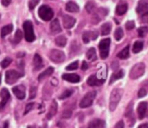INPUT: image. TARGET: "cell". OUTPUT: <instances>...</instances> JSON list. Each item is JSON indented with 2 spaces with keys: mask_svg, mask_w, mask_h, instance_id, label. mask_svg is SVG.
Listing matches in <instances>:
<instances>
[{
  "mask_svg": "<svg viewBox=\"0 0 148 128\" xmlns=\"http://www.w3.org/2000/svg\"><path fill=\"white\" fill-rule=\"evenodd\" d=\"M73 93H74V90H72V89H67V90H65V91L60 95L59 99H60V100H65V99L70 97V96L73 94Z\"/></svg>",
  "mask_w": 148,
  "mask_h": 128,
  "instance_id": "cell-35",
  "label": "cell"
},
{
  "mask_svg": "<svg viewBox=\"0 0 148 128\" xmlns=\"http://www.w3.org/2000/svg\"><path fill=\"white\" fill-rule=\"evenodd\" d=\"M62 79L67 81L72 82V83H77L81 80L80 76L76 74H63Z\"/></svg>",
  "mask_w": 148,
  "mask_h": 128,
  "instance_id": "cell-17",
  "label": "cell"
},
{
  "mask_svg": "<svg viewBox=\"0 0 148 128\" xmlns=\"http://www.w3.org/2000/svg\"><path fill=\"white\" fill-rule=\"evenodd\" d=\"M22 37H23V33L20 29H17L15 33V36H14V43H18L21 40H22Z\"/></svg>",
  "mask_w": 148,
  "mask_h": 128,
  "instance_id": "cell-37",
  "label": "cell"
},
{
  "mask_svg": "<svg viewBox=\"0 0 148 128\" xmlns=\"http://www.w3.org/2000/svg\"><path fill=\"white\" fill-rule=\"evenodd\" d=\"M65 9H66L67 11L72 12V13H76V12H78L80 10V8H79L78 4L76 3H75V2H72V1L68 2L66 3Z\"/></svg>",
  "mask_w": 148,
  "mask_h": 128,
  "instance_id": "cell-20",
  "label": "cell"
},
{
  "mask_svg": "<svg viewBox=\"0 0 148 128\" xmlns=\"http://www.w3.org/2000/svg\"><path fill=\"white\" fill-rule=\"evenodd\" d=\"M129 49H130L129 45L126 46V47H125V48L121 51V52H119V53H118L117 56H118L120 59H122V60L128 58V57H129Z\"/></svg>",
  "mask_w": 148,
  "mask_h": 128,
  "instance_id": "cell-26",
  "label": "cell"
},
{
  "mask_svg": "<svg viewBox=\"0 0 148 128\" xmlns=\"http://www.w3.org/2000/svg\"><path fill=\"white\" fill-rule=\"evenodd\" d=\"M108 10H107L105 8H99L96 10L95 16H93V23H99L101 20H102V18L104 16H106L108 15Z\"/></svg>",
  "mask_w": 148,
  "mask_h": 128,
  "instance_id": "cell-10",
  "label": "cell"
},
{
  "mask_svg": "<svg viewBox=\"0 0 148 128\" xmlns=\"http://www.w3.org/2000/svg\"><path fill=\"white\" fill-rule=\"evenodd\" d=\"M20 77H21V74L16 70H8L5 73V81L9 85L15 83Z\"/></svg>",
  "mask_w": 148,
  "mask_h": 128,
  "instance_id": "cell-8",
  "label": "cell"
},
{
  "mask_svg": "<svg viewBox=\"0 0 148 128\" xmlns=\"http://www.w3.org/2000/svg\"><path fill=\"white\" fill-rule=\"evenodd\" d=\"M33 106H34V103H29V104H27V106L25 107V110H24V114H27L32 109Z\"/></svg>",
  "mask_w": 148,
  "mask_h": 128,
  "instance_id": "cell-45",
  "label": "cell"
},
{
  "mask_svg": "<svg viewBox=\"0 0 148 128\" xmlns=\"http://www.w3.org/2000/svg\"><path fill=\"white\" fill-rule=\"evenodd\" d=\"M104 81H105L100 80L96 75H93L89 76V78H88V81H87V83H88L89 86L94 87V86H101V84H103Z\"/></svg>",
  "mask_w": 148,
  "mask_h": 128,
  "instance_id": "cell-18",
  "label": "cell"
},
{
  "mask_svg": "<svg viewBox=\"0 0 148 128\" xmlns=\"http://www.w3.org/2000/svg\"><path fill=\"white\" fill-rule=\"evenodd\" d=\"M49 58L52 62L56 63H61L65 61V54L59 49H52L49 53Z\"/></svg>",
  "mask_w": 148,
  "mask_h": 128,
  "instance_id": "cell-7",
  "label": "cell"
},
{
  "mask_svg": "<svg viewBox=\"0 0 148 128\" xmlns=\"http://www.w3.org/2000/svg\"><path fill=\"white\" fill-rule=\"evenodd\" d=\"M78 66H79V63H78V61H76V62H72L69 66H67L66 67V69L67 70H75V69L78 68Z\"/></svg>",
  "mask_w": 148,
  "mask_h": 128,
  "instance_id": "cell-39",
  "label": "cell"
},
{
  "mask_svg": "<svg viewBox=\"0 0 148 128\" xmlns=\"http://www.w3.org/2000/svg\"><path fill=\"white\" fill-rule=\"evenodd\" d=\"M76 20L71 16H69V15H64L62 16V23H63V26L65 29H71L73 28V26L75 25Z\"/></svg>",
  "mask_w": 148,
  "mask_h": 128,
  "instance_id": "cell-12",
  "label": "cell"
},
{
  "mask_svg": "<svg viewBox=\"0 0 148 128\" xmlns=\"http://www.w3.org/2000/svg\"><path fill=\"white\" fill-rule=\"evenodd\" d=\"M0 83H1V75H0Z\"/></svg>",
  "mask_w": 148,
  "mask_h": 128,
  "instance_id": "cell-52",
  "label": "cell"
},
{
  "mask_svg": "<svg viewBox=\"0 0 148 128\" xmlns=\"http://www.w3.org/2000/svg\"><path fill=\"white\" fill-rule=\"evenodd\" d=\"M147 94V91L145 88H140L139 90V93H138V97L142 98V97H145Z\"/></svg>",
  "mask_w": 148,
  "mask_h": 128,
  "instance_id": "cell-44",
  "label": "cell"
},
{
  "mask_svg": "<svg viewBox=\"0 0 148 128\" xmlns=\"http://www.w3.org/2000/svg\"><path fill=\"white\" fill-rule=\"evenodd\" d=\"M111 44V39L106 38L101 41L99 43V49H100V55L101 59H106L109 55V47Z\"/></svg>",
  "mask_w": 148,
  "mask_h": 128,
  "instance_id": "cell-5",
  "label": "cell"
},
{
  "mask_svg": "<svg viewBox=\"0 0 148 128\" xmlns=\"http://www.w3.org/2000/svg\"><path fill=\"white\" fill-rule=\"evenodd\" d=\"M127 9H128V5L126 2H123V1L120 2L116 6L115 13L117 16H122L127 11Z\"/></svg>",
  "mask_w": 148,
  "mask_h": 128,
  "instance_id": "cell-14",
  "label": "cell"
},
{
  "mask_svg": "<svg viewBox=\"0 0 148 128\" xmlns=\"http://www.w3.org/2000/svg\"><path fill=\"white\" fill-rule=\"evenodd\" d=\"M147 102H140L138 106V108H137V113H138V116H139V119L140 120H142L145 115H146V113H147Z\"/></svg>",
  "mask_w": 148,
  "mask_h": 128,
  "instance_id": "cell-15",
  "label": "cell"
},
{
  "mask_svg": "<svg viewBox=\"0 0 148 128\" xmlns=\"http://www.w3.org/2000/svg\"><path fill=\"white\" fill-rule=\"evenodd\" d=\"M42 128H48V127H47V125H44V126H43V127Z\"/></svg>",
  "mask_w": 148,
  "mask_h": 128,
  "instance_id": "cell-51",
  "label": "cell"
},
{
  "mask_svg": "<svg viewBox=\"0 0 148 128\" xmlns=\"http://www.w3.org/2000/svg\"><path fill=\"white\" fill-rule=\"evenodd\" d=\"M125 125H124V121L123 120H120L119 122H117V124L115 125L114 128H124Z\"/></svg>",
  "mask_w": 148,
  "mask_h": 128,
  "instance_id": "cell-46",
  "label": "cell"
},
{
  "mask_svg": "<svg viewBox=\"0 0 148 128\" xmlns=\"http://www.w3.org/2000/svg\"><path fill=\"white\" fill-rule=\"evenodd\" d=\"M10 2H11V0H1V3H2V4L3 5V6H8L10 3Z\"/></svg>",
  "mask_w": 148,
  "mask_h": 128,
  "instance_id": "cell-48",
  "label": "cell"
},
{
  "mask_svg": "<svg viewBox=\"0 0 148 128\" xmlns=\"http://www.w3.org/2000/svg\"><path fill=\"white\" fill-rule=\"evenodd\" d=\"M102 124H103V122L101 120L96 119V120H94L91 122H89L88 128H101Z\"/></svg>",
  "mask_w": 148,
  "mask_h": 128,
  "instance_id": "cell-31",
  "label": "cell"
},
{
  "mask_svg": "<svg viewBox=\"0 0 148 128\" xmlns=\"http://www.w3.org/2000/svg\"><path fill=\"white\" fill-rule=\"evenodd\" d=\"M39 1L40 0H29V8L30 10H33L38 4Z\"/></svg>",
  "mask_w": 148,
  "mask_h": 128,
  "instance_id": "cell-43",
  "label": "cell"
},
{
  "mask_svg": "<svg viewBox=\"0 0 148 128\" xmlns=\"http://www.w3.org/2000/svg\"><path fill=\"white\" fill-rule=\"evenodd\" d=\"M85 9H86V10L88 11V13H92L93 11H94V10L95 9V1H93V0H90V1H88L87 3H86V5H85Z\"/></svg>",
  "mask_w": 148,
  "mask_h": 128,
  "instance_id": "cell-32",
  "label": "cell"
},
{
  "mask_svg": "<svg viewBox=\"0 0 148 128\" xmlns=\"http://www.w3.org/2000/svg\"><path fill=\"white\" fill-rule=\"evenodd\" d=\"M25 87L23 85L16 86L12 88V92L15 94V96L19 100H23L26 96V91Z\"/></svg>",
  "mask_w": 148,
  "mask_h": 128,
  "instance_id": "cell-9",
  "label": "cell"
},
{
  "mask_svg": "<svg viewBox=\"0 0 148 128\" xmlns=\"http://www.w3.org/2000/svg\"><path fill=\"white\" fill-rule=\"evenodd\" d=\"M148 33V27L147 26H142L138 29V35L140 37H144L147 35Z\"/></svg>",
  "mask_w": 148,
  "mask_h": 128,
  "instance_id": "cell-36",
  "label": "cell"
},
{
  "mask_svg": "<svg viewBox=\"0 0 148 128\" xmlns=\"http://www.w3.org/2000/svg\"><path fill=\"white\" fill-rule=\"evenodd\" d=\"M53 73H54V68H52V67L48 68L47 69H45L43 72H42V73L39 75V76H38V81H42V80H43V79H44V78H46L47 76L51 75Z\"/></svg>",
  "mask_w": 148,
  "mask_h": 128,
  "instance_id": "cell-25",
  "label": "cell"
},
{
  "mask_svg": "<svg viewBox=\"0 0 148 128\" xmlns=\"http://www.w3.org/2000/svg\"><path fill=\"white\" fill-rule=\"evenodd\" d=\"M123 76H124V71L121 70V69L119 70V71H117L116 73H114V74L111 75V78H110V80H109V84L112 85V84H113L114 81H116L117 80L123 78Z\"/></svg>",
  "mask_w": 148,
  "mask_h": 128,
  "instance_id": "cell-23",
  "label": "cell"
},
{
  "mask_svg": "<svg viewBox=\"0 0 148 128\" xmlns=\"http://www.w3.org/2000/svg\"><path fill=\"white\" fill-rule=\"evenodd\" d=\"M28 128H36L35 127H32V126H29V127H28Z\"/></svg>",
  "mask_w": 148,
  "mask_h": 128,
  "instance_id": "cell-50",
  "label": "cell"
},
{
  "mask_svg": "<svg viewBox=\"0 0 148 128\" xmlns=\"http://www.w3.org/2000/svg\"><path fill=\"white\" fill-rule=\"evenodd\" d=\"M88 68V64L87 63V62L83 61L82 62V70H87Z\"/></svg>",
  "mask_w": 148,
  "mask_h": 128,
  "instance_id": "cell-47",
  "label": "cell"
},
{
  "mask_svg": "<svg viewBox=\"0 0 148 128\" xmlns=\"http://www.w3.org/2000/svg\"><path fill=\"white\" fill-rule=\"evenodd\" d=\"M97 36H98V34L96 31H94V32L86 31L82 34V41L84 43H88L90 42V39L95 40Z\"/></svg>",
  "mask_w": 148,
  "mask_h": 128,
  "instance_id": "cell-16",
  "label": "cell"
},
{
  "mask_svg": "<svg viewBox=\"0 0 148 128\" xmlns=\"http://www.w3.org/2000/svg\"><path fill=\"white\" fill-rule=\"evenodd\" d=\"M123 95V90L121 88H114L110 94V98H109V110L111 112H114L119 102L121 101V98Z\"/></svg>",
  "mask_w": 148,
  "mask_h": 128,
  "instance_id": "cell-1",
  "label": "cell"
},
{
  "mask_svg": "<svg viewBox=\"0 0 148 128\" xmlns=\"http://www.w3.org/2000/svg\"><path fill=\"white\" fill-rule=\"evenodd\" d=\"M134 27H135V23H134V21L131 20V21L127 22V23H126V29H127V30H131V29H133Z\"/></svg>",
  "mask_w": 148,
  "mask_h": 128,
  "instance_id": "cell-41",
  "label": "cell"
},
{
  "mask_svg": "<svg viewBox=\"0 0 148 128\" xmlns=\"http://www.w3.org/2000/svg\"><path fill=\"white\" fill-rule=\"evenodd\" d=\"M11 62H12V59L10 58V57H6V58H4V59L1 62V66H2V68H7Z\"/></svg>",
  "mask_w": 148,
  "mask_h": 128,
  "instance_id": "cell-38",
  "label": "cell"
},
{
  "mask_svg": "<svg viewBox=\"0 0 148 128\" xmlns=\"http://www.w3.org/2000/svg\"><path fill=\"white\" fill-rule=\"evenodd\" d=\"M50 30L54 34L60 33L62 31V27L58 19H54L50 23Z\"/></svg>",
  "mask_w": 148,
  "mask_h": 128,
  "instance_id": "cell-19",
  "label": "cell"
},
{
  "mask_svg": "<svg viewBox=\"0 0 148 128\" xmlns=\"http://www.w3.org/2000/svg\"><path fill=\"white\" fill-rule=\"evenodd\" d=\"M71 116H72V111L71 110H69V109L63 111V113L62 114V117L63 119H69Z\"/></svg>",
  "mask_w": 148,
  "mask_h": 128,
  "instance_id": "cell-40",
  "label": "cell"
},
{
  "mask_svg": "<svg viewBox=\"0 0 148 128\" xmlns=\"http://www.w3.org/2000/svg\"><path fill=\"white\" fill-rule=\"evenodd\" d=\"M133 113H134V103L132 101V102L129 103V105L127 107V110H126V113H125V116L127 118H130L133 115Z\"/></svg>",
  "mask_w": 148,
  "mask_h": 128,
  "instance_id": "cell-33",
  "label": "cell"
},
{
  "mask_svg": "<svg viewBox=\"0 0 148 128\" xmlns=\"http://www.w3.org/2000/svg\"><path fill=\"white\" fill-rule=\"evenodd\" d=\"M111 29H112L111 23H105L101 27V33L102 36H107L111 32Z\"/></svg>",
  "mask_w": 148,
  "mask_h": 128,
  "instance_id": "cell-24",
  "label": "cell"
},
{
  "mask_svg": "<svg viewBox=\"0 0 148 128\" xmlns=\"http://www.w3.org/2000/svg\"><path fill=\"white\" fill-rule=\"evenodd\" d=\"M95 96H96L95 91H91V92L87 93L80 102V107L81 108H87V107H91L94 101H95Z\"/></svg>",
  "mask_w": 148,
  "mask_h": 128,
  "instance_id": "cell-6",
  "label": "cell"
},
{
  "mask_svg": "<svg viewBox=\"0 0 148 128\" xmlns=\"http://www.w3.org/2000/svg\"><path fill=\"white\" fill-rule=\"evenodd\" d=\"M86 56H87V58L89 61H95V60H96V50H95V48H90L88 50V52L86 54Z\"/></svg>",
  "mask_w": 148,
  "mask_h": 128,
  "instance_id": "cell-30",
  "label": "cell"
},
{
  "mask_svg": "<svg viewBox=\"0 0 148 128\" xmlns=\"http://www.w3.org/2000/svg\"><path fill=\"white\" fill-rule=\"evenodd\" d=\"M143 47H144V43L143 42L141 41H137L134 42V47H133V52L137 54V53H140L142 49H143Z\"/></svg>",
  "mask_w": 148,
  "mask_h": 128,
  "instance_id": "cell-29",
  "label": "cell"
},
{
  "mask_svg": "<svg viewBox=\"0 0 148 128\" xmlns=\"http://www.w3.org/2000/svg\"><path fill=\"white\" fill-rule=\"evenodd\" d=\"M124 36V31L121 28H117L114 32V38L116 41H120Z\"/></svg>",
  "mask_w": 148,
  "mask_h": 128,
  "instance_id": "cell-34",
  "label": "cell"
},
{
  "mask_svg": "<svg viewBox=\"0 0 148 128\" xmlns=\"http://www.w3.org/2000/svg\"><path fill=\"white\" fill-rule=\"evenodd\" d=\"M38 15L40 18L42 19L43 21H49L54 16V11L49 6L44 4V5L40 6L38 10Z\"/></svg>",
  "mask_w": 148,
  "mask_h": 128,
  "instance_id": "cell-3",
  "label": "cell"
},
{
  "mask_svg": "<svg viewBox=\"0 0 148 128\" xmlns=\"http://www.w3.org/2000/svg\"><path fill=\"white\" fill-rule=\"evenodd\" d=\"M36 95V87H31L29 90V99H34Z\"/></svg>",
  "mask_w": 148,
  "mask_h": 128,
  "instance_id": "cell-42",
  "label": "cell"
},
{
  "mask_svg": "<svg viewBox=\"0 0 148 128\" xmlns=\"http://www.w3.org/2000/svg\"><path fill=\"white\" fill-rule=\"evenodd\" d=\"M23 30H24V36L27 42H32L35 39V34H34V30H33V24L30 21H25L23 23Z\"/></svg>",
  "mask_w": 148,
  "mask_h": 128,
  "instance_id": "cell-4",
  "label": "cell"
},
{
  "mask_svg": "<svg viewBox=\"0 0 148 128\" xmlns=\"http://www.w3.org/2000/svg\"><path fill=\"white\" fill-rule=\"evenodd\" d=\"M145 70H146V65L143 62L135 64L130 71V74H129L130 79H132V80L139 79L140 77H141L144 75Z\"/></svg>",
  "mask_w": 148,
  "mask_h": 128,
  "instance_id": "cell-2",
  "label": "cell"
},
{
  "mask_svg": "<svg viewBox=\"0 0 148 128\" xmlns=\"http://www.w3.org/2000/svg\"><path fill=\"white\" fill-rule=\"evenodd\" d=\"M55 42L59 47H64L67 44V38L64 36H62H62H57L56 38Z\"/></svg>",
  "mask_w": 148,
  "mask_h": 128,
  "instance_id": "cell-28",
  "label": "cell"
},
{
  "mask_svg": "<svg viewBox=\"0 0 148 128\" xmlns=\"http://www.w3.org/2000/svg\"><path fill=\"white\" fill-rule=\"evenodd\" d=\"M138 128H148V123H145V124H142L140 126H139Z\"/></svg>",
  "mask_w": 148,
  "mask_h": 128,
  "instance_id": "cell-49",
  "label": "cell"
},
{
  "mask_svg": "<svg viewBox=\"0 0 148 128\" xmlns=\"http://www.w3.org/2000/svg\"><path fill=\"white\" fill-rule=\"evenodd\" d=\"M13 30V25L12 24H8V25H5L1 29V36L2 37H4L6 36L7 35L10 34Z\"/></svg>",
  "mask_w": 148,
  "mask_h": 128,
  "instance_id": "cell-27",
  "label": "cell"
},
{
  "mask_svg": "<svg viewBox=\"0 0 148 128\" xmlns=\"http://www.w3.org/2000/svg\"><path fill=\"white\" fill-rule=\"evenodd\" d=\"M56 112H57V103L56 102V101H53L52 103H51V105H50L49 114H47V119L48 120H50L53 116L56 115Z\"/></svg>",
  "mask_w": 148,
  "mask_h": 128,
  "instance_id": "cell-21",
  "label": "cell"
},
{
  "mask_svg": "<svg viewBox=\"0 0 148 128\" xmlns=\"http://www.w3.org/2000/svg\"><path fill=\"white\" fill-rule=\"evenodd\" d=\"M33 63H34L36 70H39L42 67V59L38 54H35L33 57Z\"/></svg>",
  "mask_w": 148,
  "mask_h": 128,
  "instance_id": "cell-22",
  "label": "cell"
},
{
  "mask_svg": "<svg viewBox=\"0 0 148 128\" xmlns=\"http://www.w3.org/2000/svg\"><path fill=\"white\" fill-rule=\"evenodd\" d=\"M0 96L2 98V101H0V111L3 109V107H5V105L7 104V101L10 100V94L9 93V91L6 88H3L0 92Z\"/></svg>",
  "mask_w": 148,
  "mask_h": 128,
  "instance_id": "cell-11",
  "label": "cell"
},
{
  "mask_svg": "<svg viewBox=\"0 0 148 128\" xmlns=\"http://www.w3.org/2000/svg\"><path fill=\"white\" fill-rule=\"evenodd\" d=\"M136 11L138 14L146 15L148 13V1L147 0H140Z\"/></svg>",
  "mask_w": 148,
  "mask_h": 128,
  "instance_id": "cell-13",
  "label": "cell"
}]
</instances>
